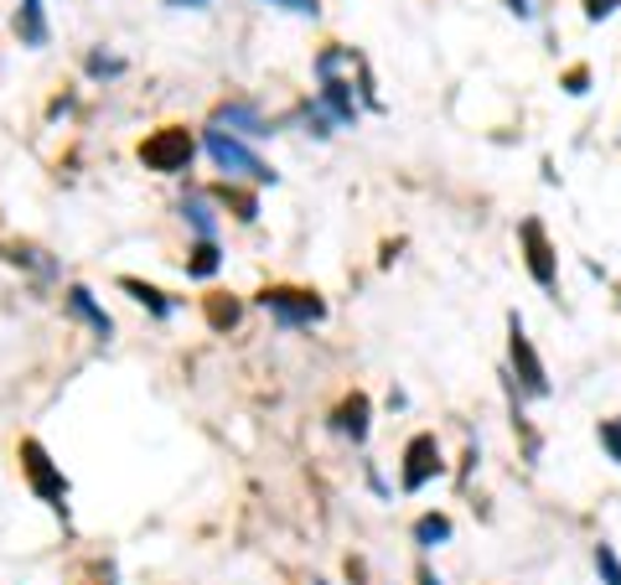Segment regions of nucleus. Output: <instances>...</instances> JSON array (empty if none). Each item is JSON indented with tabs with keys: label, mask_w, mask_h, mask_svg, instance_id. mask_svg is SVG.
<instances>
[{
	"label": "nucleus",
	"mask_w": 621,
	"mask_h": 585,
	"mask_svg": "<svg viewBox=\"0 0 621 585\" xmlns=\"http://www.w3.org/2000/svg\"><path fill=\"white\" fill-rule=\"evenodd\" d=\"M311 73H317V84H321L317 99L326 104V115L336 120V130L357 124L363 115H384V99H378L373 68H368V57H363L357 47H347V42H326V47L317 52Z\"/></svg>",
	"instance_id": "obj_1"
},
{
	"label": "nucleus",
	"mask_w": 621,
	"mask_h": 585,
	"mask_svg": "<svg viewBox=\"0 0 621 585\" xmlns=\"http://www.w3.org/2000/svg\"><path fill=\"white\" fill-rule=\"evenodd\" d=\"M202 151H207V161L218 166L228 182H249V187H275L280 182V172L269 166L259 151H249L238 136H228V130H218V124H207L202 130Z\"/></svg>",
	"instance_id": "obj_2"
},
{
	"label": "nucleus",
	"mask_w": 621,
	"mask_h": 585,
	"mask_svg": "<svg viewBox=\"0 0 621 585\" xmlns=\"http://www.w3.org/2000/svg\"><path fill=\"white\" fill-rule=\"evenodd\" d=\"M17 466H21V477H26V487H32V498L36 502H47L57 518H67V477H63V466L52 462V451L36 441V435H21L17 441Z\"/></svg>",
	"instance_id": "obj_3"
},
{
	"label": "nucleus",
	"mask_w": 621,
	"mask_h": 585,
	"mask_svg": "<svg viewBox=\"0 0 621 585\" xmlns=\"http://www.w3.org/2000/svg\"><path fill=\"white\" fill-rule=\"evenodd\" d=\"M254 306L265 311L269 322H280V327H317V322H326V295L311 291V285H286V280L265 285L254 295Z\"/></svg>",
	"instance_id": "obj_4"
},
{
	"label": "nucleus",
	"mask_w": 621,
	"mask_h": 585,
	"mask_svg": "<svg viewBox=\"0 0 621 585\" xmlns=\"http://www.w3.org/2000/svg\"><path fill=\"white\" fill-rule=\"evenodd\" d=\"M507 373H513V383H518L523 399H549L555 394L549 368H544V358H538V347H534V337H528V327H523L518 311H507Z\"/></svg>",
	"instance_id": "obj_5"
},
{
	"label": "nucleus",
	"mask_w": 621,
	"mask_h": 585,
	"mask_svg": "<svg viewBox=\"0 0 621 585\" xmlns=\"http://www.w3.org/2000/svg\"><path fill=\"white\" fill-rule=\"evenodd\" d=\"M140 155V166L156 176H182L192 166V155H197V136L186 130V124H156L151 136L135 145Z\"/></svg>",
	"instance_id": "obj_6"
},
{
	"label": "nucleus",
	"mask_w": 621,
	"mask_h": 585,
	"mask_svg": "<svg viewBox=\"0 0 621 585\" xmlns=\"http://www.w3.org/2000/svg\"><path fill=\"white\" fill-rule=\"evenodd\" d=\"M518 254H523L528 280H534L544 295H555L559 291V249H555V239H549L544 218H534V213L518 224Z\"/></svg>",
	"instance_id": "obj_7"
},
{
	"label": "nucleus",
	"mask_w": 621,
	"mask_h": 585,
	"mask_svg": "<svg viewBox=\"0 0 621 585\" xmlns=\"http://www.w3.org/2000/svg\"><path fill=\"white\" fill-rule=\"evenodd\" d=\"M446 477V456H440V441L436 431H415L404 441V456H399V492H425V487Z\"/></svg>",
	"instance_id": "obj_8"
},
{
	"label": "nucleus",
	"mask_w": 621,
	"mask_h": 585,
	"mask_svg": "<svg viewBox=\"0 0 621 585\" xmlns=\"http://www.w3.org/2000/svg\"><path fill=\"white\" fill-rule=\"evenodd\" d=\"M213 124H218V130H228V136H238V140H269V136H275V124H269L249 99L213 104Z\"/></svg>",
	"instance_id": "obj_9"
},
{
	"label": "nucleus",
	"mask_w": 621,
	"mask_h": 585,
	"mask_svg": "<svg viewBox=\"0 0 621 585\" xmlns=\"http://www.w3.org/2000/svg\"><path fill=\"white\" fill-rule=\"evenodd\" d=\"M332 431L342 435V441H353V446H363V441H368V431H373V399L363 394V389H353V394L336 399Z\"/></svg>",
	"instance_id": "obj_10"
},
{
	"label": "nucleus",
	"mask_w": 621,
	"mask_h": 585,
	"mask_svg": "<svg viewBox=\"0 0 621 585\" xmlns=\"http://www.w3.org/2000/svg\"><path fill=\"white\" fill-rule=\"evenodd\" d=\"M63 311L73 316V322H84L99 343H109V337H115V316L94 301V291H88V285H67V291H63Z\"/></svg>",
	"instance_id": "obj_11"
},
{
	"label": "nucleus",
	"mask_w": 621,
	"mask_h": 585,
	"mask_svg": "<svg viewBox=\"0 0 621 585\" xmlns=\"http://www.w3.org/2000/svg\"><path fill=\"white\" fill-rule=\"evenodd\" d=\"M11 26H17L21 47H47V42H52L47 6H42V0H17V17H11Z\"/></svg>",
	"instance_id": "obj_12"
},
{
	"label": "nucleus",
	"mask_w": 621,
	"mask_h": 585,
	"mask_svg": "<svg viewBox=\"0 0 621 585\" xmlns=\"http://www.w3.org/2000/svg\"><path fill=\"white\" fill-rule=\"evenodd\" d=\"M207 197H213L218 207H228L238 224H254V218H259V192L238 187V182H228V176H223V182H213V187H207Z\"/></svg>",
	"instance_id": "obj_13"
},
{
	"label": "nucleus",
	"mask_w": 621,
	"mask_h": 585,
	"mask_svg": "<svg viewBox=\"0 0 621 585\" xmlns=\"http://www.w3.org/2000/svg\"><path fill=\"white\" fill-rule=\"evenodd\" d=\"M115 285H119L125 295H130L135 306H146V311H151L156 322H167L171 311H176V301H171V295L161 291V285H151V280H140V275H119Z\"/></svg>",
	"instance_id": "obj_14"
},
{
	"label": "nucleus",
	"mask_w": 621,
	"mask_h": 585,
	"mask_svg": "<svg viewBox=\"0 0 621 585\" xmlns=\"http://www.w3.org/2000/svg\"><path fill=\"white\" fill-rule=\"evenodd\" d=\"M182 218H186V228L197 234V239H218V218H213V197L207 192H197V187H186V197L182 203Z\"/></svg>",
	"instance_id": "obj_15"
},
{
	"label": "nucleus",
	"mask_w": 621,
	"mask_h": 585,
	"mask_svg": "<svg viewBox=\"0 0 621 585\" xmlns=\"http://www.w3.org/2000/svg\"><path fill=\"white\" fill-rule=\"evenodd\" d=\"M202 316H207L213 332H234L244 322V301L234 291H213V295H202Z\"/></svg>",
	"instance_id": "obj_16"
},
{
	"label": "nucleus",
	"mask_w": 621,
	"mask_h": 585,
	"mask_svg": "<svg viewBox=\"0 0 621 585\" xmlns=\"http://www.w3.org/2000/svg\"><path fill=\"white\" fill-rule=\"evenodd\" d=\"M451 534H456L451 513H420V518H415V529H409V539H415L425 554L440 550V544H451Z\"/></svg>",
	"instance_id": "obj_17"
},
{
	"label": "nucleus",
	"mask_w": 621,
	"mask_h": 585,
	"mask_svg": "<svg viewBox=\"0 0 621 585\" xmlns=\"http://www.w3.org/2000/svg\"><path fill=\"white\" fill-rule=\"evenodd\" d=\"M186 280H213L223 270V249H218V239H197L192 249H186Z\"/></svg>",
	"instance_id": "obj_18"
},
{
	"label": "nucleus",
	"mask_w": 621,
	"mask_h": 585,
	"mask_svg": "<svg viewBox=\"0 0 621 585\" xmlns=\"http://www.w3.org/2000/svg\"><path fill=\"white\" fill-rule=\"evenodd\" d=\"M0 259H6V264H17V270H26V275H52V259L42 254L36 243L6 239V243H0Z\"/></svg>",
	"instance_id": "obj_19"
},
{
	"label": "nucleus",
	"mask_w": 621,
	"mask_h": 585,
	"mask_svg": "<svg viewBox=\"0 0 621 585\" xmlns=\"http://www.w3.org/2000/svg\"><path fill=\"white\" fill-rule=\"evenodd\" d=\"M590 565H596V575H601V585H621V554H617V544H596L590 550Z\"/></svg>",
	"instance_id": "obj_20"
},
{
	"label": "nucleus",
	"mask_w": 621,
	"mask_h": 585,
	"mask_svg": "<svg viewBox=\"0 0 621 585\" xmlns=\"http://www.w3.org/2000/svg\"><path fill=\"white\" fill-rule=\"evenodd\" d=\"M596 441H601V451L611 456V466H621V414L596 420Z\"/></svg>",
	"instance_id": "obj_21"
},
{
	"label": "nucleus",
	"mask_w": 621,
	"mask_h": 585,
	"mask_svg": "<svg viewBox=\"0 0 621 585\" xmlns=\"http://www.w3.org/2000/svg\"><path fill=\"white\" fill-rule=\"evenodd\" d=\"M84 68H88V78H119V73H125V57H119V52H88L84 57Z\"/></svg>",
	"instance_id": "obj_22"
},
{
	"label": "nucleus",
	"mask_w": 621,
	"mask_h": 585,
	"mask_svg": "<svg viewBox=\"0 0 621 585\" xmlns=\"http://www.w3.org/2000/svg\"><path fill=\"white\" fill-rule=\"evenodd\" d=\"M559 88H565L570 99H586L590 94V63H575V68L559 73Z\"/></svg>",
	"instance_id": "obj_23"
},
{
	"label": "nucleus",
	"mask_w": 621,
	"mask_h": 585,
	"mask_svg": "<svg viewBox=\"0 0 621 585\" xmlns=\"http://www.w3.org/2000/svg\"><path fill=\"white\" fill-rule=\"evenodd\" d=\"M580 11H586V21H611L621 11V0H580Z\"/></svg>",
	"instance_id": "obj_24"
},
{
	"label": "nucleus",
	"mask_w": 621,
	"mask_h": 585,
	"mask_svg": "<svg viewBox=\"0 0 621 585\" xmlns=\"http://www.w3.org/2000/svg\"><path fill=\"white\" fill-rule=\"evenodd\" d=\"M265 6H280V11H290V17H321V0H265Z\"/></svg>",
	"instance_id": "obj_25"
},
{
	"label": "nucleus",
	"mask_w": 621,
	"mask_h": 585,
	"mask_svg": "<svg viewBox=\"0 0 621 585\" xmlns=\"http://www.w3.org/2000/svg\"><path fill=\"white\" fill-rule=\"evenodd\" d=\"M84 585H115V565L94 560V565H88V581H84Z\"/></svg>",
	"instance_id": "obj_26"
},
{
	"label": "nucleus",
	"mask_w": 621,
	"mask_h": 585,
	"mask_svg": "<svg viewBox=\"0 0 621 585\" xmlns=\"http://www.w3.org/2000/svg\"><path fill=\"white\" fill-rule=\"evenodd\" d=\"M503 6H507V11H513V17H518V21H528V17H534V0H503Z\"/></svg>",
	"instance_id": "obj_27"
},
{
	"label": "nucleus",
	"mask_w": 621,
	"mask_h": 585,
	"mask_svg": "<svg viewBox=\"0 0 621 585\" xmlns=\"http://www.w3.org/2000/svg\"><path fill=\"white\" fill-rule=\"evenodd\" d=\"M161 6H171V11H202V6H213V0H161Z\"/></svg>",
	"instance_id": "obj_28"
},
{
	"label": "nucleus",
	"mask_w": 621,
	"mask_h": 585,
	"mask_svg": "<svg viewBox=\"0 0 621 585\" xmlns=\"http://www.w3.org/2000/svg\"><path fill=\"white\" fill-rule=\"evenodd\" d=\"M399 249H404V239H394V243H384V254H378V264H394V259H399Z\"/></svg>",
	"instance_id": "obj_29"
},
{
	"label": "nucleus",
	"mask_w": 621,
	"mask_h": 585,
	"mask_svg": "<svg viewBox=\"0 0 621 585\" xmlns=\"http://www.w3.org/2000/svg\"><path fill=\"white\" fill-rule=\"evenodd\" d=\"M420 585H440V575L430 565H420Z\"/></svg>",
	"instance_id": "obj_30"
},
{
	"label": "nucleus",
	"mask_w": 621,
	"mask_h": 585,
	"mask_svg": "<svg viewBox=\"0 0 621 585\" xmlns=\"http://www.w3.org/2000/svg\"><path fill=\"white\" fill-rule=\"evenodd\" d=\"M311 585H326V581H311Z\"/></svg>",
	"instance_id": "obj_31"
}]
</instances>
